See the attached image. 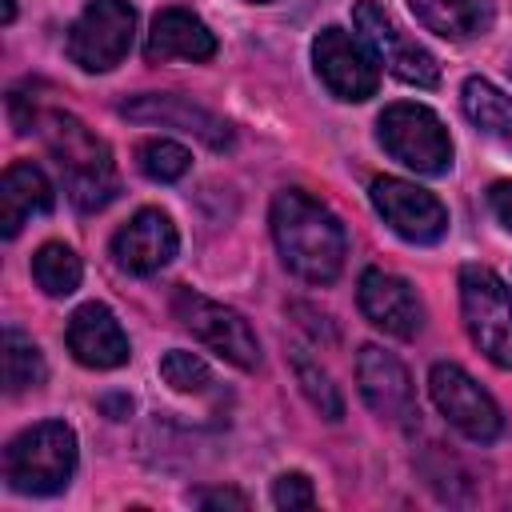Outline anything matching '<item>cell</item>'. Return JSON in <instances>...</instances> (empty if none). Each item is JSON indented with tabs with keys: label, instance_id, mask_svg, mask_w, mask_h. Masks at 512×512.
Listing matches in <instances>:
<instances>
[{
	"label": "cell",
	"instance_id": "cell-7",
	"mask_svg": "<svg viewBox=\"0 0 512 512\" xmlns=\"http://www.w3.org/2000/svg\"><path fill=\"white\" fill-rule=\"evenodd\" d=\"M132 32L136 8L128 0H92L68 28V56L84 72H108L128 56Z\"/></svg>",
	"mask_w": 512,
	"mask_h": 512
},
{
	"label": "cell",
	"instance_id": "cell-3",
	"mask_svg": "<svg viewBox=\"0 0 512 512\" xmlns=\"http://www.w3.org/2000/svg\"><path fill=\"white\" fill-rule=\"evenodd\" d=\"M76 472V432L64 420H44L24 428L4 448V480L24 496H52L68 488Z\"/></svg>",
	"mask_w": 512,
	"mask_h": 512
},
{
	"label": "cell",
	"instance_id": "cell-28",
	"mask_svg": "<svg viewBox=\"0 0 512 512\" xmlns=\"http://www.w3.org/2000/svg\"><path fill=\"white\" fill-rule=\"evenodd\" d=\"M488 204H492L496 220L512 232V180H496V184L488 188Z\"/></svg>",
	"mask_w": 512,
	"mask_h": 512
},
{
	"label": "cell",
	"instance_id": "cell-26",
	"mask_svg": "<svg viewBox=\"0 0 512 512\" xmlns=\"http://www.w3.org/2000/svg\"><path fill=\"white\" fill-rule=\"evenodd\" d=\"M272 504H276V508H312V504H316L312 480H308L304 472H284V476H276V484H272Z\"/></svg>",
	"mask_w": 512,
	"mask_h": 512
},
{
	"label": "cell",
	"instance_id": "cell-23",
	"mask_svg": "<svg viewBox=\"0 0 512 512\" xmlns=\"http://www.w3.org/2000/svg\"><path fill=\"white\" fill-rule=\"evenodd\" d=\"M292 372H296L300 392L308 396V404H312L320 416H328V420H340V416H344V400H340L332 376H328L304 348H292Z\"/></svg>",
	"mask_w": 512,
	"mask_h": 512
},
{
	"label": "cell",
	"instance_id": "cell-18",
	"mask_svg": "<svg viewBox=\"0 0 512 512\" xmlns=\"http://www.w3.org/2000/svg\"><path fill=\"white\" fill-rule=\"evenodd\" d=\"M52 208V184L32 160H16L0 180V232L16 236L32 216Z\"/></svg>",
	"mask_w": 512,
	"mask_h": 512
},
{
	"label": "cell",
	"instance_id": "cell-8",
	"mask_svg": "<svg viewBox=\"0 0 512 512\" xmlns=\"http://www.w3.org/2000/svg\"><path fill=\"white\" fill-rule=\"evenodd\" d=\"M352 20H356L360 40L376 52V60H380L392 76H400L404 84H416V88H432V84L440 80L436 56H432L424 44H416V40L392 20V12H388L384 4L360 0L356 12H352Z\"/></svg>",
	"mask_w": 512,
	"mask_h": 512
},
{
	"label": "cell",
	"instance_id": "cell-30",
	"mask_svg": "<svg viewBox=\"0 0 512 512\" xmlns=\"http://www.w3.org/2000/svg\"><path fill=\"white\" fill-rule=\"evenodd\" d=\"M12 16H16V4H12V0H4V24H12Z\"/></svg>",
	"mask_w": 512,
	"mask_h": 512
},
{
	"label": "cell",
	"instance_id": "cell-13",
	"mask_svg": "<svg viewBox=\"0 0 512 512\" xmlns=\"http://www.w3.org/2000/svg\"><path fill=\"white\" fill-rule=\"evenodd\" d=\"M120 116L136 120V124H160V128H180L196 140H204L208 148H228L232 144V128L208 112L204 104H192L188 96H176V92H140V96H128L120 104Z\"/></svg>",
	"mask_w": 512,
	"mask_h": 512
},
{
	"label": "cell",
	"instance_id": "cell-29",
	"mask_svg": "<svg viewBox=\"0 0 512 512\" xmlns=\"http://www.w3.org/2000/svg\"><path fill=\"white\" fill-rule=\"evenodd\" d=\"M100 408H104L112 420H120V416H128L132 400H128V396H104V400H100Z\"/></svg>",
	"mask_w": 512,
	"mask_h": 512
},
{
	"label": "cell",
	"instance_id": "cell-9",
	"mask_svg": "<svg viewBox=\"0 0 512 512\" xmlns=\"http://www.w3.org/2000/svg\"><path fill=\"white\" fill-rule=\"evenodd\" d=\"M312 60H316V72L328 84V92L340 100H368L380 88L376 52L344 28H324L312 44Z\"/></svg>",
	"mask_w": 512,
	"mask_h": 512
},
{
	"label": "cell",
	"instance_id": "cell-16",
	"mask_svg": "<svg viewBox=\"0 0 512 512\" xmlns=\"http://www.w3.org/2000/svg\"><path fill=\"white\" fill-rule=\"evenodd\" d=\"M68 352L84 368H100V372L104 368H120L132 356L120 320L104 304H84V308L72 312V320H68Z\"/></svg>",
	"mask_w": 512,
	"mask_h": 512
},
{
	"label": "cell",
	"instance_id": "cell-17",
	"mask_svg": "<svg viewBox=\"0 0 512 512\" xmlns=\"http://www.w3.org/2000/svg\"><path fill=\"white\" fill-rule=\"evenodd\" d=\"M144 56L152 64H168V60H192V64H200V60H212L216 56V36L188 8H164L152 20Z\"/></svg>",
	"mask_w": 512,
	"mask_h": 512
},
{
	"label": "cell",
	"instance_id": "cell-5",
	"mask_svg": "<svg viewBox=\"0 0 512 512\" xmlns=\"http://www.w3.org/2000/svg\"><path fill=\"white\" fill-rule=\"evenodd\" d=\"M460 308L472 344L496 368H512V296L504 280L484 264L460 268Z\"/></svg>",
	"mask_w": 512,
	"mask_h": 512
},
{
	"label": "cell",
	"instance_id": "cell-20",
	"mask_svg": "<svg viewBox=\"0 0 512 512\" xmlns=\"http://www.w3.org/2000/svg\"><path fill=\"white\" fill-rule=\"evenodd\" d=\"M460 100H464L468 120H472L480 132H488L492 140H500V144L512 148V96H508V92H500V88H496L492 80H484V76H468Z\"/></svg>",
	"mask_w": 512,
	"mask_h": 512
},
{
	"label": "cell",
	"instance_id": "cell-1",
	"mask_svg": "<svg viewBox=\"0 0 512 512\" xmlns=\"http://www.w3.org/2000/svg\"><path fill=\"white\" fill-rule=\"evenodd\" d=\"M16 132H40L44 136V144L60 168L64 192L80 212H96L116 196V164H112L108 144L100 136H92L88 124L76 120L72 112L32 104V112L24 116V124Z\"/></svg>",
	"mask_w": 512,
	"mask_h": 512
},
{
	"label": "cell",
	"instance_id": "cell-27",
	"mask_svg": "<svg viewBox=\"0 0 512 512\" xmlns=\"http://www.w3.org/2000/svg\"><path fill=\"white\" fill-rule=\"evenodd\" d=\"M192 500L200 508H248V496L236 488H200Z\"/></svg>",
	"mask_w": 512,
	"mask_h": 512
},
{
	"label": "cell",
	"instance_id": "cell-25",
	"mask_svg": "<svg viewBox=\"0 0 512 512\" xmlns=\"http://www.w3.org/2000/svg\"><path fill=\"white\" fill-rule=\"evenodd\" d=\"M160 376H164L176 392H204V388L212 384L208 364H204L196 352H184V348H176V352H168V356L160 360Z\"/></svg>",
	"mask_w": 512,
	"mask_h": 512
},
{
	"label": "cell",
	"instance_id": "cell-12",
	"mask_svg": "<svg viewBox=\"0 0 512 512\" xmlns=\"http://www.w3.org/2000/svg\"><path fill=\"white\" fill-rule=\"evenodd\" d=\"M356 380H360V396L368 400V408L388 420V424H412L420 412H416V392H412V380H408V368L376 348V344H364L360 356H356Z\"/></svg>",
	"mask_w": 512,
	"mask_h": 512
},
{
	"label": "cell",
	"instance_id": "cell-24",
	"mask_svg": "<svg viewBox=\"0 0 512 512\" xmlns=\"http://www.w3.org/2000/svg\"><path fill=\"white\" fill-rule=\"evenodd\" d=\"M136 168H140L148 180L168 184V180H180V176L192 168V156H188V148H184V144L156 136V140L136 144Z\"/></svg>",
	"mask_w": 512,
	"mask_h": 512
},
{
	"label": "cell",
	"instance_id": "cell-4",
	"mask_svg": "<svg viewBox=\"0 0 512 512\" xmlns=\"http://www.w3.org/2000/svg\"><path fill=\"white\" fill-rule=\"evenodd\" d=\"M376 136L392 160H400L420 176H440L452 168L448 128L424 104H388L376 120Z\"/></svg>",
	"mask_w": 512,
	"mask_h": 512
},
{
	"label": "cell",
	"instance_id": "cell-22",
	"mask_svg": "<svg viewBox=\"0 0 512 512\" xmlns=\"http://www.w3.org/2000/svg\"><path fill=\"white\" fill-rule=\"evenodd\" d=\"M32 276H36V284H40L48 296H72V292L80 288L84 268H80V256H76L68 244L48 240V244H40L36 256H32Z\"/></svg>",
	"mask_w": 512,
	"mask_h": 512
},
{
	"label": "cell",
	"instance_id": "cell-11",
	"mask_svg": "<svg viewBox=\"0 0 512 512\" xmlns=\"http://www.w3.org/2000/svg\"><path fill=\"white\" fill-rule=\"evenodd\" d=\"M372 204L384 216V224L412 244H436L448 232V208L432 192H424L400 176L372 180Z\"/></svg>",
	"mask_w": 512,
	"mask_h": 512
},
{
	"label": "cell",
	"instance_id": "cell-21",
	"mask_svg": "<svg viewBox=\"0 0 512 512\" xmlns=\"http://www.w3.org/2000/svg\"><path fill=\"white\" fill-rule=\"evenodd\" d=\"M0 372H4V388L12 396L28 392V388H40L48 380L40 348L24 332H16V328H4V336H0Z\"/></svg>",
	"mask_w": 512,
	"mask_h": 512
},
{
	"label": "cell",
	"instance_id": "cell-14",
	"mask_svg": "<svg viewBox=\"0 0 512 512\" xmlns=\"http://www.w3.org/2000/svg\"><path fill=\"white\" fill-rule=\"evenodd\" d=\"M180 248V236H176V224L168 212L160 208H140L116 236H112V256L124 272L132 276H152L160 272Z\"/></svg>",
	"mask_w": 512,
	"mask_h": 512
},
{
	"label": "cell",
	"instance_id": "cell-31",
	"mask_svg": "<svg viewBox=\"0 0 512 512\" xmlns=\"http://www.w3.org/2000/svg\"><path fill=\"white\" fill-rule=\"evenodd\" d=\"M252 4H260V0H252Z\"/></svg>",
	"mask_w": 512,
	"mask_h": 512
},
{
	"label": "cell",
	"instance_id": "cell-19",
	"mask_svg": "<svg viewBox=\"0 0 512 512\" xmlns=\"http://www.w3.org/2000/svg\"><path fill=\"white\" fill-rule=\"evenodd\" d=\"M408 4L416 20L444 40H468L488 24V0H408Z\"/></svg>",
	"mask_w": 512,
	"mask_h": 512
},
{
	"label": "cell",
	"instance_id": "cell-15",
	"mask_svg": "<svg viewBox=\"0 0 512 512\" xmlns=\"http://www.w3.org/2000/svg\"><path fill=\"white\" fill-rule=\"evenodd\" d=\"M360 312L384 328L388 336H400V340H412L420 328H424V304L416 296V288L404 280V276H392L384 268H368L360 276Z\"/></svg>",
	"mask_w": 512,
	"mask_h": 512
},
{
	"label": "cell",
	"instance_id": "cell-6",
	"mask_svg": "<svg viewBox=\"0 0 512 512\" xmlns=\"http://www.w3.org/2000/svg\"><path fill=\"white\" fill-rule=\"evenodd\" d=\"M172 312H176V320H180L200 344H208V348H212L216 356H224L228 364H236V368H244V372L260 364L256 332L248 328V320H244L240 312H232V308H224V304H216V300H208V296H200V292H192V288H176Z\"/></svg>",
	"mask_w": 512,
	"mask_h": 512
},
{
	"label": "cell",
	"instance_id": "cell-2",
	"mask_svg": "<svg viewBox=\"0 0 512 512\" xmlns=\"http://www.w3.org/2000/svg\"><path fill=\"white\" fill-rule=\"evenodd\" d=\"M272 236L288 272L308 284H332L348 256L344 224L332 208L300 188H284L272 200Z\"/></svg>",
	"mask_w": 512,
	"mask_h": 512
},
{
	"label": "cell",
	"instance_id": "cell-10",
	"mask_svg": "<svg viewBox=\"0 0 512 512\" xmlns=\"http://www.w3.org/2000/svg\"><path fill=\"white\" fill-rule=\"evenodd\" d=\"M428 388H432V400H436L440 416L452 428H460L468 440L488 444V440L500 436V408H496V400L460 364H448V360L432 364Z\"/></svg>",
	"mask_w": 512,
	"mask_h": 512
}]
</instances>
